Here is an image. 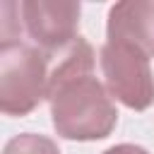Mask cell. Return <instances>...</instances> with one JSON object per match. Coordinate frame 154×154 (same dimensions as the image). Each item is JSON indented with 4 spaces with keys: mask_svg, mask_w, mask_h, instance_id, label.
<instances>
[{
    "mask_svg": "<svg viewBox=\"0 0 154 154\" xmlns=\"http://www.w3.org/2000/svg\"><path fill=\"white\" fill-rule=\"evenodd\" d=\"M2 154H60L58 144L46 137V135H34V132H24L12 137L5 144Z\"/></svg>",
    "mask_w": 154,
    "mask_h": 154,
    "instance_id": "cell-6",
    "label": "cell"
},
{
    "mask_svg": "<svg viewBox=\"0 0 154 154\" xmlns=\"http://www.w3.org/2000/svg\"><path fill=\"white\" fill-rule=\"evenodd\" d=\"M103 154H149V152L142 149V147H137V144H116V147L106 149Z\"/></svg>",
    "mask_w": 154,
    "mask_h": 154,
    "instance_id": "cell-7",
    "label": "cell"
},
{
    "mask_svg": "<svg viewBox=\"0 0 154 154\" xmlns=\"http://www.w3.org/2000/svg\"><path fill=\"white\" fill-rule=\"evenodd\" d=\"M22 22L34 46L46 55L65 53L79 36V2H48V0H26L19 2Z\"/></svg>",
    "mask_w": 154,
    "mask_h": 154,
    "instance_id": "cell-4",
    "label": "cell"
},
{
    "mask_svg": "<svg viewBox=\"0 0 154 154\" xmlns=\"http://www.w3.org/2000/svg\"><path fill=\"white\" fill-rule=\"evenodd\" d=\"M48 103L53 128L65 140H101L111 135L118 120V111L94 77V48L77 38L51 70Z\"/></svg>",
    "mask_w": 154,
    "mask_h": 154,
    "instance_id": "cell-1",
    "label": "cell"
},
{
    "mask_svg": "<svg viewBox=\"0 0 154 154\" xmlns=\"http://www.w3.org/2000/svg\"><path fill=\"white\" fill-rule=\"evenodd\" d=\"M108 41H123L154 55V2L125 0L116 2L108 12Z\"/></svg>",
    "mask_w": 154,
    "mask_h": 154,
    "instance_id": "cell-5",
    "label": "cell"
},
{
    "mask_svg": "<svg viewBox=\"0 0 154 154\" xmlns=\"http://www.w3.org/2000/svg\"><path fill=\"white\" fill-rule=\"evenodd\" d=\"M101 70L108 94L132 111H144L154 103V75L149 55L123 41L101 46Z\"/></svg>",
    "mask_w": 154,
    "mask_h": 154,
    "instance_id": "cell-3",
    "label": "cell"
},
{
    "mask_svg": "<svg viewBox=\"0 0 154 154\" xmlns=\"http://www.w3.org/2000/svg\"><path fill=\"white\" fill-rule=\"evenodd\" d=\"M48 58L19 38L0 46V111L5 116H26L48 96Z\"/></svg>",
    "mask_w": 154,
    "mask_h": 154,
    "instance_id": "cell-2",
    "label": "cell"
}]
</instances>
